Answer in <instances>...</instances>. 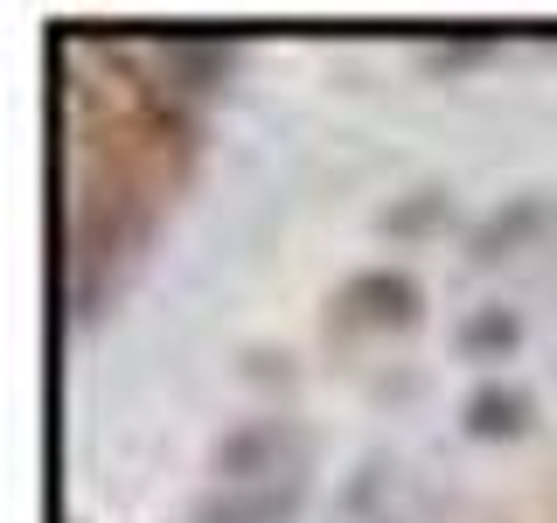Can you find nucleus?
<instances>
[{"label": "nucleus", "instance_id": "nucleus-1", "mask_svg": "<svg viewBox=\"0 0 557 523\" xmlns=\"http://www.w3.org/2000/svg\"><path fill=\"white\" fill-rule=\"evenodd\" d=\"M342 307H356V321H411V314H418V287L405 272H362L356 287H348Z\"/></svg>", "mask_w": 557, "mask_h": 523}, {"label": "nucleus", "instance_id": "nucleus-2", "mask_svg": "<svg viewBox=\"0 0 557 523\" xmlns=\"http://www.w3.org/2000/svg\"><path fill=\"white\" fill-rule=\"evenodd\" d=\"M522 426H530V398L516 384H487V391L467 398V433L474 440H516Z\"/></svg>", "mask_w": 557, "mask_h": 523}, {"label": "nucleus", "instance_id": "nucleus-3", "mask_svg": "<svg viewBox=\"0 0 557 523\" xmlns=\"http://www.w3.org/2000/svg\"><path fill=\"white\" fill-rule=\"evenodd\" d=\"M516 342H522V321H516L509 307H481L474 321L460 328V349H467V356H509Z\"/></svg>", "mask_w": 557, "mask_h": 523}, {"label": "nucleus", "instance_id": "nucleus-4", "mask_svg": "<svg viewBox=\"0 0 557 523\" xmlns=\"http://www.w3.org/2000/svg\"><path fill=\"white\" fill-rule=\"evenodd\" d=\"M293 510V496H278V488H258V496H237V502H209L202 523H278Z\"/></svg>", "mask_w": 557, "mask_h": 523}]
</instances>
